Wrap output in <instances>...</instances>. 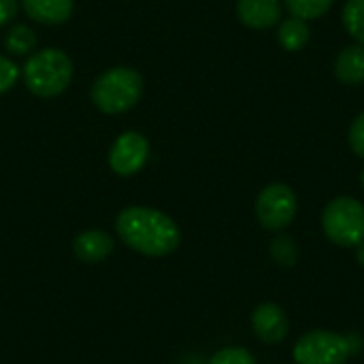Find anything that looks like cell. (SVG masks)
<instances>
[{
  "mask_svg": "<svg viewBox=\"0 0 364 364\" xmlns=\"http://www.w3.org/2000/svg\"><path fill=\"white\" fill-rule=\"evenodd\" d=\"M115 230L130 250L154 258L173 254L181 243L179 226L149 207H126L115 220Z\"/></svg>",
  "mask_w": 364,
  "mask_h": 364,
  "instance_id": "obj_1",
  "label": "cell"
},
{
  "mask_svg": "<svg viewBox=\"0 0 364 364\" xmlns=\"http://www.w3.org/2000/svg\"><path fill=\"white\" fill-rule=\"evenodd\" d=\"M143 92V79L128 66H115L102 73L92 85V102L98 111L115 115L132 109Z\"/></svg>",
  "mask_w": 364,
  "mask_h": 364,
  "instance_id": "obj_2",
  "label": "cell"
},
{
  "mask_svg": "<svg viewBox=\"0 0 364 364\" xmlns=\"http://www.w3.org/2000/svg\"><path fill=\"white\" fill-rule=\"evenodd\" d=\"M73 79V62L62 49L36 51L23 66V81L28 90L41 98L62 94Z\"/></svg>",
  "mask_w": 364,
  "mask_h": 364,
  "instance_id": "obj_3",
  "label": "cell"
},
{
  "mask_svg": "<svg viewBox=\"0 0 364 364\" xmlns=\"http://www.w3.org/2000/svg\"><path fill=\"white\" fill-rule=\"evenodd\" d=\"M358 352L354 337H346L333 331H309L292 348L296 364H346Z\"/></svg>",
  "mask_w": 364,
  "mask_h": 364,
  "instance_id": "obj_4",
  "label": "cell"
},
{
  "mask_svg": "<svg viewBox=\"0 0 364 364\" xmlns=\"http://www.w3.org/2000/svg\"><path fill=\"white\" fill-rule=\"evenodd\" d=\"M322 228L328 241L339 247H356L364 241V205L356 198H333L322 213Z\"/></svg>",
  "mask_w": 364,
  "mask_h": 364,
  "instance_id": "obj_5",
  "label": "cell"
},
{
  "mask_svg": "<svg viewBox=\"0 0 364 364\" xmlns=\"http://www.w3.org/2000/svg\"><path fill=\"white\" fill-rule=\"evenodd\" d=\"M299 209V200L296 194L292 192V188H288L286 183H271L267 186L256 200V215L258 222L273 232H279L284 228H288L296 215Z\"/></svg>",
  "mask_w": 364,
  "mask_h": 364,
  "instance_id": "obj_6",
  "label": "cell"
},
{
  "mask_svg": "<svg viewBox=\"0 0 364 364\" xmlns=\"http://www.w3.org/2000/svg\"><path fill=\"white\" fill-rule=\"evenodd\" d=\"M149 158V143L139 132H124L117 136L109 151V166L117 175H134L139 173Z\"/></svg>",
  "mask_w": 364,
  "mask_h": 364,
  "instance_id": "obj_7",
  "label": "cell"
},
{
  "mask_svg": "<svg viewBox=\"0 0 364 364\" xmlns=\"http://www.w3.org/2000/svg\"><path fill=\"white\" fill-rule=\"evenodd\" d=\"M252 328L256 337L264 343H279L288 335V316L286 311L275 303H262L252 314Z\"/></svg>",
  "mask_w": 364,
  "mask_h": 364,
  "instance_id": "obj_8",
  "label": "cell"
},
{
  "mask_svg": "<svg viewBox=\"0 0 364 364\" xmlns=\"http://www.w3.org/2000/svg\"><path fill=\"white\" fill-rule=\"evenodd\" d=\"M237 15L250 28H256V30L271 28L282 17V2L279 0H239Z\"/></svg>",
  "mask_w": 364,
  "mask_h": 364,
  "instance_id": "obj_9",
  "label": "cell"
},
{
  "mask_svg": "<svg viewBox=\"0 0 364 364\" xmlns=\"http://www.w3.org/2000/svg\"><path fill=\"white\" fill-rule=\"evenodd\" d=\"M113 247H115V241L102 230H85L77 235V239L73 241L75 256L85 264L102 262L113 252Z\"/></svg>",
  "mask_w": 364,
  "mask_h": 364,
  "instance_id": "obj_10",
  "label": "cell"
},
{
  "mask_svg": "<svg viewBox=\"0 0 364 364\" xmlns=\"http://www.w3.org/2000/svg\"><path fill=\"white\" fill-rule=\"evenodd\" d=\"M28 17L41 23H64L73 15V0H21Z\"/></svg>",
  "mask_w": 364,
  "mask_h": 364,
  "instance_id": "obj_11",
  "label": "cell"
},
{
  "mask_svg": "<svg viewBox=\"0 0 364 364\" xmlns=\"http://www.w3.org/2000/svg\"><path fill=\"white\" fill-rule=\"evenodd\" d=\"M335 75L348 85H360L364 81V45L346 47L335 62Z\"/></svg>",
  "mask_w": 364,
  "mask_h": 364,
  "instance_id": "obj_12",
  "label": "cell"
},
{
  "mask_svg": "<svg viewBox=\"0 0 364 364\" xmlns=\"http://www.w3.org/2000/svg\"><path fill=\"white\" fill-rule=\"evenodd\" d=\"M277 41L284 49L288 51H299L307 45L309 41V26L305 19L301 17H288L282 21L279 30H277Z\"/></svg>",
  "mask_w": 364,
  "mask_h": 364,
  "instance_id": "obj_13",
  "label": "cell"
},
{
  "mask_svg": "<svg viewBox=\"0 0 364 364\" xmlns=\"http://www.w3.org/2000/svg\"><path fill=\"white\" fill-rule=\"evenodd\" d=\"M271 258L275 260V264L279 267H294L296 260H299V245L292 237L288 235H277L273 241H271Z\"/></svg>",
  "mask_w": 364,
  "mask_h": 364,
  "instance_id": "obj_14",
  "label": "cell"
},
{
  "mask_svg": "<svg viewBox=\"0 0 364 364\" xmlns=\"http://www.w3.org/2000/svg\"><path fill=\"white\" fill-rule=\"evenodd\" d=\"M343 26L358 45H364V0H348L343 6Z\"/></svg>",
  "mask_w": 364,
  "mask_h": 364,
  "instance_id": "obj_15",
  "label": "cell"
},
{
  "mask_svg": "<svg viewBox=\"0 0 364 364\" xmlns=\"http://www.w3.org/2000/svg\"><path fill=\"white\" fill-rule=\"evenodd\" d=\"M4 45L11 53H17V55H23V53H30L36 45V36L34 32L28 28V26H13L6 36H4Z\"/></svg>",
  "mask_w": 364,
  "mask_h": 364,
  "instance_id": "obj_16",
  "label": "cell"
},
{
  "mask_svg": "<svg viewBox=\"0 0 364 364\" xmlns=\"http://www.w3.org/2000/svg\"><path fill=\"white\" fill-rule=\"evenodd\" d=\"M331 4H333V0H286L288 11L294 17H301L305 21L322 17L331 9Z\"/></svg>",
  "mask_w": 364,
  "mask_h": 364,
  "instance_id": "obj_17",
  "label": "cell"
},
{
  "mask_svg": "<svg viewBox=\"0 0 364 364\" xmlns=\"http://www.w3.org/2000/svg\"><path fill=\"white\" fill-rule=\"evenodd\" d=\"M207 364H258L256 358L243 348H224L215 352Z\"/></svg>",
  "mask_w": 364,
  "mask_h": 364,
  "instance_id": "obj_18",
  "label": "cell"
},
{
  "mask_svg": "<svg viewBox=\"0 0 364 364\" xmlns=\"http://www.w3.org/2000/svg\"><path fill=\"white\" fill-rule=\"evenodd\" d=\"M17 75H19V70H17L15 62H11L9 58L0 55V94L9 92L15 85Z\"/></svg>",
  "mask_w": 364,
  "mask_h": 364,
  "instance_id": "obj_19",
  "label": "cell"
},
{
  "mask_svg": "<svg viewBox=\"0 0 364 364\" xmlns=\"http://www.w3.org/2000/svg\"><path fill=\"white\" fill-rule=\"evenodd\" d=\"M350 147L358 158H364V111L350 126Z\"/></svg>",
  "mask_w": 364,
  "mask_h": 364,
  "instance_id": "obj_20",
  "label": "cell"
},
{
  "mask_svg": "<svg viewBox=\"0 0 364 364\" xmlns=\"http://www.w3.org/2000/svg\"><path fill=\"white\" fill-rule=\"evenodd\" d=\"M17 15V0H0V26H6Z\"/></svg>",
  "mask_w": 364,
  "mask_h": 364,
  "instance_id": "obj_21",
  "label": "cell"
},
{
  "mask_svg": "<svg viewBox=\"0 0 364 364\" xmlns=\"http://www.w3.org/2000/svg\"><path fill=\"white\" fill-rule=\"evenodd\" d=\"M356 260H358V264L364 269V241L360 245H356Z\"/></svg>",
  "mask_w": 364,
  "mask_h": 364,
  "instance_id": "obj_22",
  "label": "cell"
},
{
  "mask_svg": "<svg viewBox=\"0 0 364 364\" xmlns=\"http://www.w3.org/2000/svg\"><path fill=\"white\" fill-rule=\"evenodd\" d=\"M360 181H363V188H364V168H363V175H360Z\"/></svg>",
  "mask_w": 364,
  "mask_h": 364,
  "instance_id": "obj_23",
  "label": "cell"
}]
</instances>
